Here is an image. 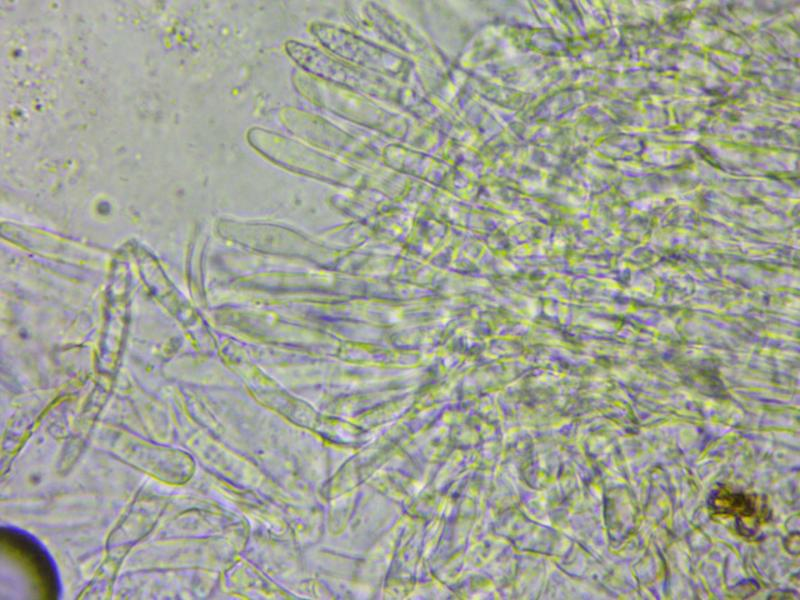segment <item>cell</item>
I'll return each mask as SVG.
<instances>
[{"label": "cell", "mask_w": 800, "mask_h": 600, "mask_svg": "<svg viewBox=\"0 0 800 600\" xmlns=\"http://www.w3.org/2000/svg\"><path fill=\"white\" fill-rule=\"evenodd\" d=\"M247 139L258 153L291 172L336 181L356 172L353 167L315 148L260 127L249 129Z\"/></svg>", "instance_id": "6da1fadb"}, {"label": "cell", "mask_w": 800, "mask_h": 600, "mask_svg": "<svg viewBox=\"0 0 800 600\" xmlns=\"http://www.w3.org/2000/svg\"><path fill=\"white\" fill-rule=\"evenodd\" d=\"M285 50L288 56L312 77L363 94L374 91V78L364 69L295 40L287 41Z\"/></svg>", "instance_id": "7a4b0ae2"}, {"label": "cell", "mask_w": 800, "mask_h": 600, "mask_svg": "<svg viewBox=\"0 0 800 600\" xmlns=\"http://www.w3.org/2000/svg\"><path fill=\"white\" fill-rule=\"evenodd\" d=\"M1 544L24 564L45 599H58L62 585L57 566L48 550L30 533L11 526L1 527Z\"/></svg>", "instance_id": "3957f363"}, {"label": "cell", "mask_w": 800, "mask_h": 600, "mask_svg": "<svg viewBox=\"0 0 800 600\" xmlns=\"http://www.w3.org/2000/svg\"><path fill=\"white\" fill-rule=\"evenodd\" d=\"M311 33L329 51L358 65L361 69H380L381 51L364 38L340 27L323 22L310 26Z\"/></svg>", "instance_id": "277c9868"}, {"label": "cell", "mask_w": 800, "mask_h": 600, "mask_svg": "<svg viewBox=\"0 0 800 600\" xmlns=\"http://www.w3.org/2000/svg\"><path fill=\"white\" fill-rule=\"evenodd\" d=\"M708 505L715 514L736 517L738 531L743 535L755 533L749 521L757 529L770 515L767 505L756 495L733 491L727 487L713 491Z\"/></svg>", "instance_id": "5b68a950"}, {"label": "cell", "mask_w": 800, "mask_h": 600, "mask_svg": "<svg viewBox=\"0 0 800 600\" xmlns=\"http://www.w3.org/2000/svg\"><path fill=\"white\" fill-rule=\"evenodd\" d=\"M284 125L295 135L313 145L339 152L353 142V137L338 127L309 113L297 109L281 112Z\"/></svg>", "instance_id": "8992f818"}, {"label": "cell", "mask_w": 800, "mask_h": 600, "mask_svg": "<svg viewBox=\"0 0 800 600\" xmlns=\"http://www.w3.org/2000/svg\"><path fill=\"white\" fill-rule=\"evenodd\" d=\"M792 595H793V592H789L788 593L787 591H785V592L784 591H777L774 594H771L770 597H768V598L769 599H772V598H775V599L784 598V599H786V598H788L787 596H789L790 599H791V598H793Z\"/></svg>", "instance_id": "52a82bcc"}]
</instances>
